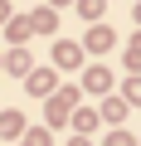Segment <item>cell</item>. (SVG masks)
Instances as JSON below:
<instances>
[{"label":"cell","mask_w":141,"mask_h":146,"mask_svg":"<svg viewBox=\"0 0 141 146\" xmlns=\"http://www.w3.org/2000/svg\"><path fill=\"white\" fill-rule=\"evenodd\" d=\"M73 102H78V88H54V98H44V117L49 127H63L73 117Z\"/></svg>","instance_id":"obj_1"},{"label":"cell","mask_w":141,"mask_h":146,"mask_svg":"<svg viewBox=\"0 0 141 146\" xmlns=\"http://www.w3.org/2000/svg\"><path fill=\"white\" fill-rule=\"evenodd\" d=\"M112 44H117V34H112L107 25H88V34H83V49H88V54H107Z\"/></svg>","instance_id":"obj_2"},{"label":"cell","mask_w":141,"mask_h":146,"mask_svg":"<svg viewBox=\"0 0 141 146\" xmlns=\"http://www.w3.org/2000/svg\"><path fill=\"white\" fill-rule=\"evenodd\" d=\"M78 63H83V49L73 39H58L54 44V68H78Z\"/></svg>","instance_id":"obj_3"},{"label":"cell","mask_w":141,"mask_h":146,"mask_svg":"<svg viewBox=\"0 0 141 146\" xmlns=\"http://www.w3.org/2000/svg\"><path fill=\"white\" fill-rule=\"evenodd\" d=\"M29 20V34H54V25H58V10H49V5H39L34 15H24Z\"/></svg>","instance_id":"obj_4"},{"label":"cell","mask_w":141,"mask_h":146,"mask_svg":"<svg viewBox=\"0 0 141 146\" xmlns=\"http://www.w3.org/2000/svg\"><path fill=\"white\" fill-rule=\"evenodd\" d=\"M24 83H29V93L49 98V93H54V68H29V73H24Z\"/></svg>","instance_id":"obj_5"},{"label":"cell","mask_w":141,"mask_h":146,"mask_svg":"<svg viewBox=\"0 0 141 146\" xmlns=\"http://www.w3.org/2000/svg\"><path fill=\"white\" fill-rule=\"evenodd\" d=\"M83 88H88V93H107V88H112V73H107L102 63H93V68L83 73Z\"/></svg>","instance_id":"obj_6"},{"label":"cell","mask_w":141,"mask_h":146,"mask_svg":"<svg viewBox=\"0 0 141 146\" xmlns=\"http://www.w3.org/2000/svg\"><path fill=\"white\" fill-rule=\"evenodd\" d=\"M29 127H24V117L20 112H0V136H24Z\"/></svg>","instance_id":"obj_7"},{"label":"cell","mask_w":141,"mask_h":146,"mask_svg":"<svg viewBox=\"0 0 141 146\" xmlns=\"http://www.w3.org/2000/svg\"><path fill=\"white\" fill-rule=\"evenodd\" d=\"M0 68H10V73H29L34 63H29V54H24V49H10L5 58H0Z\"/></svg>","instance_id":"obj_8"},{"label":"cell","mask_w":141,"mask_h":146,"mask_svg":"<svg viewBox=\"0 0 141 146\" xmlns=\"http://www.w3.org/2000/svg\"><path fill=\"white\" fill-rule=\"evenodd\" d=\"M5 39H10L15 49H24V44H29V20H10V25H5Z\"/></svg>","instance_id":"obj_9"},{"label":"cell","mask_w":141,"mask_h":146,"mask_svg":"<svg viewBox=\"0 0 141 146\" xmlns=\"http://www.w3.org/2000/svg\"><path fill=\"white\" fill-rule=\"evenodd\" d=\"M73 5H78V15L93 25V20H102V10H107V0H73Z\"/></svg>","instance_id":"obj_10"},{"label":"cell","mask_w":141,"mask_h":146,"mask_svg":"<svg viewBox=\"0 0 141 146\" xmlns=\"http://www.w3.org/2000/svg\"><path fill=\"white\" fill-rule=\"evenodd\" d=\"M68 122H73L78 131H93V127H97V112H88V107H73V117H68Z\"/></svg>","instance_id":"obj_11"},{"label":"cell","mask_w":141,"mask_h":146,"mask_svg":"<svg viewBox=\"0 0 141 146\" xmlns=\"http://www.w3.org/2000/svg\"><path fill=\"white\" fill-rule=\"evenodd\" d=\"M122 102L126 107H141V78H126L122 83Z\"/></svg>","instance_id":"obj_12"},{"label":"cell","mask_w":141,"mask_h":146,"mask_svg":"<svg viewBox=\"0 0 141 146\" xmlns=\"http://www.w3.org/2000/svg\"><path fill=\"white\" fill-rule=\"evenodd\" d=\"M122 112H126V102H122V98H112V102H102V112H97V117H107V122H122Z\"/></svg>","instance_id":"obj_13"},{"label":"cell","mask_w":141,"mask_h":146,"mask_svg":"<svg viewBox=\"0 0 141 146\" xmlns=\"http://www.w3.org/2000/svg\"><path fill=\"white\" fill-rule=\"evenodd\" d=\"M24 136H29L24 146H49V141H54V131H49V127H34V131H24Z\"/></svg>","instance_id":"obj_14"},{"label":"cell","mask_w":141,"mask_h":146,"mask_svg":"<svg viewBox=\"0 0 141 146\" xmlns=\"http://www.w3.org/2000/svg\"><path fill=\"white\" fill-rule=\"evenodd\" d=\"M126 68H141V34L126 44Z\"/></svg>","instance_id":"obj_15"},{"label":"cell","mask_w":141,"mask_h":146,"mask_svg":"<svg viewBox=\"0 0 141 146\" xmlns=\"http://www.w3.org/2000/svg\"><path fill=\"white\" fill-rule=\"evenodd\" d=\"M102 146H136V136H131V131H112Z\"/></svg>","instance_id":"obj_16"},{"label":"cell","mask_w":141,"mask_h":146,"mask_svg":"<svg viewBox=\"0 0 141 146\" xmlns=\"http://www.w3.org/2000/svg\"><path fill=\"white\" fill-rule=\"evenodd\" d=\"M0 25H10V0H0Z\"/></svg>","instance_id":"obj_17"},{"label":"cell","mask_w":141,"mask_h":146,"mask_svg":"<svg viewBox=\"0 0 141 146\" xmlns=\"http://www.w3.org/2000/svg\"><path fill=\"white\" fill-rule=\"evenodd\" d=\"M58 5H73V0H49V10H58Z\"/></svg>","instance_id":"obj_18"},{"label":"cell","mask_w":141,"mask_h":146,"mask_svg":"<svg viewBox=\"0 0 141 146\" xmlns=\"http://www.w3.org/2000/svg\"><path fill=\"white\" fill-rule=\"evenodd\" d=\"M73 146H93V141H88V136H73Z\"/></svg>","instance_id":"obj_19"},{"label":"cell","mask_w":141,"mask_h":146,"mask_svg":"<svg viewBox=\"0 0 141 146\" xmlns=\"http://www.w3.org/2000/svg\"><path fill=\"white\" fill-rule=\"evenodd\" d=\"M136 25H141V5H136Z\"/></svg>","instance_id":"obj_20"},{"label":"cell","mask_w":141,"mask_h":146,"mask_svg":"<svg viewBox=\"0 0 141 146\" xmlns=\"http://www.w3.org/2000/svg\"><path fill=\"white\" fill-rule=\"evenodd\" d=\"M136 146H141V141H136Z\"/></svg>","instance_id":"obj_21"}]
</instances>
